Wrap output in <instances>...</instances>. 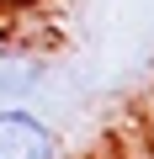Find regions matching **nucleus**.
Here are the masks:
<instances>
[{
    "label": "nucleus",
    "mask_w": 154,
    "mask_h": 159,
    "mask_svg": "<svg viewBox=\"0 0 154 159\" xmlns=\"http://www.w3.org/2000/svg\"><path fill=\"white\" fill-rule=\"evenodd\" d=\"M0 159H64L58 133L27 111V106H0Z\"/></svg>",
    "instance_id": "nucleus-1"
},
{
    "label": "nucleus",
    "mask_w": 154,
    "mask_h": 159,
    "mask_svg": "<svg viewBox=\"0 0 154 159\" xmlns=\"http://www.w3.org/2000/svg\"><path fill=\"white\" fill-rule=\"evenodd\" d=\"M128 159H154V154H128Z\"/></svg>",
    "instance_id": "nucleus-2"
}]
</instances>
